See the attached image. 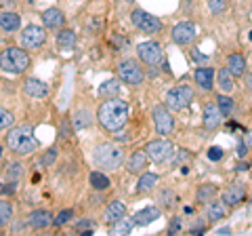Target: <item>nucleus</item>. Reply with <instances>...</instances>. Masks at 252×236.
Masks as SVG:
<instances>
[{
	"label": "nucleus",
	"instance_id": "nucleus-30",
	"mask_svg": "<svg viewBox=\"0 0 252 236\" xmlns=\"http://www.w3.org/2000/svg\"><path fill=\"white\" fill-rule=\"evenodd\" d=\"M89 182H91V186L94 188V190H107V188L112 186V182H109V177H107V175H103V173H99V171H93V173H91Z\"/></svg>",
	"mask_w": 252,
	"mask_h": 236
},
{
	"label": "nucleus",
	"instance_id": "nucleus-44",
	"mask_svg": "<svg viewBox=\"0 0 252 236\" xmlns=\"http://www.w3.org/2000/svg\"><path fill=\"white\" fill-rule=\"evenodd\" d=\"M53 160H55V150H49V152H46V156L42 158V164H51Z\"/></svg>",
	"mask_w": 252,
	"mask_h": 236
},
{
	"label": "nucleus",
	"instance_id": "nucleus-28",
	"mask_svg": "<svg viewBox=\"0 0 252 236\" xmlns=\"http://www.w3.org/2000/svg\"><path fill=\"white\" fill-rule=\"evenodd\" d=\"M217 82H219V89L223 91V93H229V91H233V76H231V72L227 68H223V70H219V74H217Z\"/></svg>",
	"mask_w": 252,
	"mask_h": 236
},
{
	"label": "nucleus",
	"instance_id": "nucleus-16",
	"mask_svg": "<svg viewBox=\"0 0 252 236\" xmlns=\"http://www.w3.org/2000/svg\"><path fill=\"white\" fill-rule=\"evenodd\" d=\"M42 23H44V28L61 30L65 26V15H63V11L57 9V6H51V9H46L42 13Z\"/></svg>",
	"mask_w": 252,
	"mask_h": 236
},
{
	"label": "nucleus",
	"instance_id": "nucleus-42",
	"mask_svg": "<svg viewBox=\"0 0 252 236\" xmlns=\"http://www.w3.org/2000/svg\"><path fill=\"white\" fill-rule=\"evenodd\" d=\"M181 230V219L177 217V219H172L170 222V228H168V234H175V232H179Z\"/></svg>",
	"mask_w": 252,
	"mask_h": 236
},
{
	"label": "nucleus",
	"instance_id": "nucleus-40",
	"mask_svg": "<svg viewBox=\"0 0 252 236\" xmlns=\"http://www.w3.org/2000/svg\"><path fill=\"white\" fill-rule=\"evenodd\" d=\"M208 158L210 160H220V158H223V150H220V148H210V150H208Z\"/></svg>",
	"mask_w": 252,
	"mask_h": 236
},
{
	"label": "nucleus",
	"instance_id": "nucleus-3",
	"mask_svg": "<svg viewBox=\"0 0 252 236\" xmlns=\"http://www.w3.org/2000/svg\"><path fill=\"white\" fill-rule=\"evenodd\" d=\"M32 66V59L28 51L19 49V46H9L0 53V68L6 74H23Z\"/></svg>",
	"mask_w": 252,
	"mask_h": 236
},
{
	"label": "nucleus",
	"instance_id": "nucleus-23",
	"mask_svg": "<svg viewBox=\"0 0 252 236\" xmlns=\"http://www.w3.org/2000/svg\"><path fill=\"white\" fill-rule=\"evenodd\" d=\"M76 42H78V36H76L74 30L61 28L57 32V46L59 49H74Z\"/></svg>",
	"mask_w": 252,
	"mask_h": 236
},
{
	"label": "nucleus",
	"instance_id": "nucleus-48",
	"mask_svg": "<svg viewBox=\"0 0 252 236\" xmlns=\"http://www.w3.org/2000/svg\"><path fill=\"white\" fill-rule=\"evenodd\" d=\"M246 169H248L246 162H238V171H246Z\"/></svg>",
	"mask_w": 252,
	"mask_h": 236
},
{
	"label": "nucleus",
	"instance_id": "nucleus-33",
	"mask_svg": "<svg viewBox=\"0 0 252 236\" xmlns=\"http://www.w3.org/2000/svg\"><path fill=\"white\" fill-rule=\"evenodd\" d=\"M217 106H219V110H220V114L223 116H229L233 112V99L229 95H225V93L217 97Z\"/></svg>",
	"mask_w": 252,
	"mask_h": 236
},
{
	"label": "nucleus",
	"instance_id": "nucleus-21",
	"mask_svg": "<svg viewBox=\"0 0 252 236\" xmlns=\"http://www.w3.org/2000/svg\"><path fill=\"white\" fill-rule=\"evenodd\" d=\"M124 213H126V207H124V202L120 200H114V202H109L107 204V209H105V222L107 224H118L120 219H124Z\"/></svg>",
	"mask_w": 252,
	"mask_h": 236
},
{
	"label": "nucleus",
	"instance_id": "nucleus-25",
	"mask_svg": "<svg viewBox=\"0 0 252 236\" xmlns=\"http://www.w3.org/2000/svg\"><path fill=\"white\" fill-rule=\"evenodd\" d=\"M217 186H212V184H204L198 188V194H195V200H198L200 204H208L210 200H215V196H217Z\"/></svg>",
	"mask_w": 252,
	"mask_h": 236
},
{
	"label": "nucleus",
	"instance_id": "nucleus-50",
	"mask_svg": "<svg viewBox=\"0 0 252 236\" xmlns=\"http://www.w3.org/2000/svg\"><path fill=\"white\" fill-rule=\"evenodd\" d=\"M250 40H252V32H250Z\"/></svg>",
	"mask_w": 252,
	"mask_h": 236
},
{
	"label": "nucleus",
	"instance_id": "nucleus-38",
	"mask_svg": "<svg viewBox=\"0 0 252 236\" xmlns=\"http://www.w3.org/2000/svg\"><path fill=\"white\" fill-rule=\"evenodd\" d=\"M19 175H21V164H19V162H15V164H11V167L6 169V177L17 179Z\"/></svg>",
	"mask_w": 252,
	"mask_h": 236
},
{
	"label": "nucleus",
	"instance_id": "nucleus-15",
	"mask_svg": "<svg viewBox=\"0 0 252 236\" xmlns=\"http://www.w3.org/2000/svg\"><path fill=\"white\" fill-rule=\"evenodd\" d=\"M244 198H246V186L240 184V182L231 184L223 192V202L227 204V207H235V204H240Z\"/></svg>",
	"mask_w": 252,
	"mask_h": 236
},
{
	"label": "nucleus",
	"instance_id": "nucleus-37",
	"mask_svg": "<svg viewBox=\"0 0 252 236\" xmlns=\"http://www.w3.org/2000/svg\"><path fill=\"white\" fill-rule=\"evenodd\" d=\"M72 217H74V209H63V211H59L57 217H53V224L55 226H63V224H67Z\"/></svg>",
	"mask_w": 252,
	"mask_h": 236
},
{
	"label": "nucleus",
	"instance_id": "nucleus-14",
	"mask_svg": "<svg viewBox=\"0 0 252 236\" xmlns=\"http://www.w3.org/2000/svg\"><path fill=\"white\" fill-rule=\"evenodd\" d=\"M202 118H204V127L208 131H215L220 127V120H223V114L217 104H206L204 106V112H202Z\"/></svg>",
	"mask_w": 252,
	"mask_h": 236
},
{
	"label": "nucleus",
	"instance_id": "nucleus-31",
	"mask_svg": "<svg viewBox=\"0 0 252 236\" xmlns=\"http://www.w3.org/2000/svg\"><path fill=\"white\" fill-rule=\"evenodd\" d=\"M11 219H13V204H11V200H0V228L9 226Z\"/></svg>",
	"mask_w": 252,
	"mask_h": 236
},
{
	"label": "nucleus",
	"instance_id": "nucleus-47",
	"mask_svg": "<svg viewBox=\"0 0 252 236\" xmlns=\"http://www.w3.org/2000/svg\"><path fill=\"white\" fill-rule=\"evenodd\" d=\"M246 146L252 148V131H248V135H246Z\"/></svg>",
	"mask_w": 252,
	"mask_h": 236
},
{
	"label": "nucleus",
	"instance_id": "nucleus-17",
	"mask_svg": "<svg viewBox=\"0 0 252 236\" xmlns=\"http://www.w3.org/2000/svg\"><path fill=\"white\" fill-rule=\"evenodd\" d=\"M28 224L34 228V230H44V228H49L53 224V215L46 209H36L30 213Z\"/></svg>",
	"mask_w": 252,
	"mask_h": 236
},
{
	"label": "nucleus",
	"instance_id": "nucleus-26",
	"mask_svg": "<svg viewBox=\"0 0 252 236\" xmlns=\"http://www.w3.org/2000/svg\"><path fill=\"white\" fill-rule=\"evenodd\" d=\"M158 217H160V211H158L156 207H147V209L139 211V213L135 215V224L137 226H147V224L156 222Z\"/></svg>",
	"mask_w": 252,
	"mask_h": 236
},
{
	"label": "nucleus",
	"instance_id": "nucleus-2",
	"mask_svg": "<svg viewBox=\"0 0 252 236\" xmlns=\"http://www.w3.org/2000/svg\"><path fill=\"white\" fill-rule=\"evenodd\" d=\"M4 144L11 152L19 154V156H28V154H34L36 152V139H34V133H32L30 124H19V127H11L9 133L4 137Z\"/></svg>",
	"mask_w": 252,
	"mask_h": 236
},
{
	"label": "nucleus",
	"instance_id": "nucleus-39",
	"mask_svg": "<svg viewBox=\"0 0 252 236\" xmlns=\"http://www.w3.org/2000/svg\"><path fill=\"white\" fill-rule=\"evenodd\" d=\"M76 230H82V232H89V230H93L94 228V224L91 222V219H82V222H76Z\"/></svg>",
	"mask_w": 252,
	"mask_h": 236
},
{
	"label": "nucleus",
	"instance_id": "nucleus-12",
	"mask_svg": "<svg viewBox=\"0 0 252 236\" xmlns=\"http://www.w3.org/2000/svg\"><path fill=\"white\" fill-rule=\"evenodd\" d=\"M170 34H172V40L177 44H189L195 38V34H198V30H195V26L191 21H181L172 28Z\"/></svg>",
	"mask_w": 252,
	"mask_h": 236
},
{
	"label": "nucleus",
	"instance_id": "nucleus-43",
	"mask_svg": "<svg viewBox=\"0 0 252 236\" xmlns=\"http://www.w3.org/2000/svg\"><path fill=\"white\" fill-rule=\"evenodd\" d=\"M61 135H63V137H69V135H72V127H69L67 120H63V124H61Z\"/></svg>",
	"mask_w": 252,
	"mask_h": 236
},
{
	"label": "nucleus",
	"instance_id": "nucleus-34",
	"mask_svg": "<svg viewBox=\"0 0 252 236\" xmlns=\"http://www.w3.org/2000/svg\"><path fill=\"white\" fill-rule=\"evenodd\" d=\"M13 122H15V116L9 112V110L0 108V131L11 129V127H13Z\"/></svg>",
	"mask_w": 252,
	"mask_h": 236
},
{
	"label": "nucleus",
	"instance_id": "nucleus-19",
	"mask_svg": "<svg viewBox=\"0 0 252 236\" xmlns=\"http://www.w3.org/2000/svg\"><path fill=\"white\" fill-rule=\"evenodd\" d=\"M145 167H147V152L145 150H137L128 158V162H126L128 173H135V175H141V173L145 171Z\"/></svg>",
	"mask_w": 252,
	"mask_h": 236
},
{
	"label": "nucleus",
	"instance_id": "nucleus-8",
	"mask_svg": "<svg viewBox=\"0 0 252 236\" xmlns=\"http://www.w3.org/2000/svg\"><path fill=\"white\" fill-rule=\"evenodd\" d=\"M19 38H21V46L26 51H38L46 42V32H44L42 26H34V23H30V26L23 28V32H21Z\"/></svg>",
	"mask_w": 252,
	"mask_h": 236
},
{
	"label": "nucleus",
	"instance_id": "nucleus-24",
	"mask_svg": "<svg viewBox=\"0 0 252 236\" xmlns=\"http://www.w3.org/2000/svg\"><path fill=\"white\" fill-rule=\"evenodd\" d=\"M227 215V204L223 200H215V202H208V209H206V217L210 222H219Z\"/></svg>",
	"mask_w": 252,
	"mask_h": 236
},
{
	"label": "nucleus",
	"instance_id": "nucleus-20",
	"mask_svg": "<svg viewBox=\"0 0 252 236\" xmlns=\"http://www.w3.org/2000/svg\"><path fill=\"white\" fill-rule=\"evenodd\" d=\"M21 28V17L13 11H2L0 13V30L4 32H17Z\"/></svg>",
	"mask_w": 252,
	"mask_h": 236
},
{
	"label": "nucleus",
	"instance_id": "nucleus-11",
	"mask_svg": "<svg viewBox=\"0 0 252 236\" xmlns=\"http://www.w3.org/2000/svg\"><path fill=\"white\" fill-rule=\"evenodd\" d=\"M154 124H156V131L160 133V135H170L172 131H175V118L170 116V110L164 108V106H156L154 108Z\"/></svg>",
	"mask_w": 252,
	"mask_h": 236
},
{
	"label": "nucleus",
	"instance_id": "nucleus-6",
	"mask_svg": "<svg viewBox=\"0 0 252 236\" xmlns=\"http://www.w3.org/2000/svg\"><path fill=\"white\" fill-rule=\"evenodd\" d=\"M193 99V91L185 84L172 86V89L166 93V108L170 112H179V110H185Z\"/></svg>",
	"mask_w": 252,
	"mask_h": 236
},
{
	"label": "nucleus",
	"instance_id": "nucleus-29",
	"mask_svg": "<svg viewBox=\"0 0 252 236\" xmlns=\"http://www.w3.org/2000/svg\"><path fill=\"white\" fill-rule=\"evenodd\" d=\"M158 184V175L156 173H141V177H139V182H137V190L139 192H149V190H154Z\"/></svg>",
	"mask_w": 252,
	"mask_h": 236
},
{
	"label": "nucleus",
	"instance_id": "nucleus-45",
	"mask_svg": "<svg viewBox=\"0 0 252 236\" xmlns=\"http://www.w3.org/2000/svg\"><path fill=\"white\" fill-rule=\"evenodd\" d=\"M246 152H248V146L246 144H240L238 146V156H246Z\"/></svg>",
	"mask_w": 252,
	"mask_h": 236
},
{
	"label": "nucleus",
	"instance_id": "nucleus-52",
	"mask_svg": "<svg viewBox=\"0 0 252 236\" xmlns=\"http://www.w3.org/2000/svg\"><path fill=\"white\" fill-rule=\"evenodd\" d=\"M126 2H132V0H126Z\"/></svg>",
	"mask_w": 252,
	"mask_h": 236
},
{
	"label": "nucleus",
	"instance_id": "nucleus-32",
	"mask_svg": "<svg viewBox=\"0 0 252 236\" xmlns=\"http://www.w3.org/2000/svg\"><path fill=\"white\" fill-rule=\"evenodd\" d=\"M118 91H120V82L118 80H105L103 84L99 86V95L101 97H116L118 95Z\"/></svg>",
	"mask_w": 252,
	"mask_h": 236
},
{
	"label": "nucleus",
	"instance_id": "nucleus-10",
	"mask_svg": "<svg viewBox=\"0 0 252 236\" xmlns=\"http://www.w3.org/2000/svg\"><path fill=\"white\" fill-rule=\"evenodd\" d=\"M137 55L139 59L147 66H158L164 59V46L156 40H145L137 46Z\"/></svg>",
	"mask_w": 252,
	"mask_h": 236
},
{
	"label": "nucleus",
	"instance_id": "nucleus-22",
	"mask_svg": "<svg viewBox=\"0 0 252 236\" xmlns=\"http://www.w3.org/2000/svg\"><path fill=\"white\" fill-rule=\"evenodd\" d=\"M227 70L231 72V76H244V72H246V59H244V55L231 53L227 57Z\"/></svg>",
	"mask_w": 252,
	"mask_h": 236
},
{
	"label": "nucleus",
	"instance_id": "nucleus-36",
	"mask_svg": "<svg viewBox=\"0 0 252 236\" xmlns=\"http://www.w3.org/2000/svg\"><path fill=\"white\" fill-rule=\"evenodd\" d=\"M208 9L212 15H223L227 11V0H208Z\"/></svg>",
	"mask_w": 252,
	"mask_h": 236
},
{
	"label": "nucleus",
	"instance_id": "nucleus-46",
	"mask_svg": "<svg viewBox=\"0 0 252 236\" xmlns=\"http://www.w3.org/2000/svg\"><path fill=\"white\" fill-rule=\"evenodd\" d=\"M246 86L252 91V72H250V74H246Z\"/></svg>",
	"mask_w": 252,
	"mask_h": 236
},
{
	"label": "nucleus",
	"instance_id": "nucleus-4",
	"mask_svg": "<svg viewBox=\"0 0 252 236\" xmlns=\"http://www.w3.org/2000/svg\"><path fill=\"white\" fill-rule=\"evenodd\" d=\"M94 162L99 164V167L103 169H118L124 160V152L120 150V146L116 144H101L97 146V150H94Z\"/></svg>",
	"mask_w": 252,
	"mask_h": 236
},
{
	"label": "nucleus",
	"instance_id": "nucleus-35",
	"mask_svg": "<svg viewBox=\"0 0 252 236\" xmlns=\"http://www.w3.org/2000/svg\"><path fill=\"white\" fill-rule=\"evenodd\" d=\"M158 200H160V204H162V207L170 209L172 204H175L177 196H175V192H170V190H162L160 194H158Z\"/></svg>",
	"mask_w": 252,
	"mask_h": 236
},
{
	"label": "nucleus",
	"instance_id": "nucleus-13",
	"mask_svg": "<svg viewBox=\"0 0 252 236\" xmlns=\"http://www.w3.org/2000/svg\"><path fill=\"white\" fill-rule=\"evenodd\" d=\"M23 91H26V95L32 97V99H44V97H49V84L42 82L40 78H28L26 84H23Z\"/></svg>",
	"mask_w": 252,
	"mask_h": 236
},
{
	"label": "nucleus",
	"instance_id": "nucleus-1",
	"mask_svg": "<svg viewBox=\"0 0 252 236\" xmlns=\"http://www.w3.org/2000/svg\"><path fill=\"white\" fill-rule=\"evenodd\" d=\"M128 116H130V106L124 99H118V97L105 99L97 110V118H99L101 127L109 133L120 131L128 122Z\"/></svg>",
	"mask_w": 252,
	"mask_h": 236
},
{
	"label": "nucleus",
	"instance_id": "nucleus-51",
	"mask_svg": "<svg viewBox=\"0 0 252 236\" xmlns=\"http://www.w3.org/2000/svg\"><path fill=\"white\" fill-rule=\"evenodd\" d=\"M0 154H2V148H0Z\"/></svg>",
	"mask_w": 252,
	"mask_h": 236
},
{
	"label": "nucleus",
	"instance_id": "nucleus-5",
	"mask_svg": "<svg viewBox=\"0 0 252 236\" xmlns=\"http://www.w3.org/2000/svg\"><path fill=\"white\" fill-rule=\"evenodd\" d=\"M116 72H118V78H120L122 82L126 84H141L145 80V72H143V68L139 66V61L135 59H124L118 64L116 68Z\"/></svg>",
	"mask_w": 252,
	"mask_h": 236
},
{
	"label": "nucleus",
	"instance_id": "nucleus-41",
	"mask_svg": "<svg viewBox=\"0 0 252 236\" xmlns=\"http://www.w3.org/2000/svg\"><path fill=\"white\" fill-rule=\"evenodd\" d=\"M128 230H130V226L124 224V219H120V222H118V226L114 228L112 232H114V234H120V232H128Z\"/></svg>",
	"mask_w": 252,
	"mask_h": 236
},
{
	"label": "nucleus",
	"instance_id": "nucleus-18",
	"mask_svg": "<svg viewBox=\"0 0 252 236\" xmlns=\"http://www.w3.org/2000/svg\"><path fill=\"white\" fill-rule=\"evenodd\" d=\"M193 78H195V84L204 91H210L215 86V70L212 68H198L193 72Z\"/></svg>",
	"mask_w": 252,
	"mask_h": 236
},
{
	"label": "nucleus",
	"instance_id": "nucleus-7",
	"mask_svg": "<svg viewBox=\"0 0 252 236\" xmlns=\"http://www.w3.org/2000/svg\"><path fill=\"white\" fill-rule=\"evenodd\" d=\"M130 19H132V23H135V28L141 30L143 34H160L162 28H164V23L160 19L154 17V15H149L143 9H135V11H132Z\"/></svg>",
	"mask_w": 252,
	"mask_h": 236
},
{
	"label": "nucleus",
	"instance_id": "nucleus-49",
	"mask_svg": "<svg viewBox=\"0 0 252 236\" xmlns=\"http://www.w3.org/2000/svg\"><path fill=\"white\" fill-rule=\"evenodd\" d=\"M217 234H229V228H220V230Z\"/></svg>",
	"mask_w": 252,
	"mask_h": 236
},
{
	"label": "nucleus",
	"instance_id": "nucleus-27",
	"mask_svg": "<svg viewBox=\"0 0 252 236\" xmlns=\"http://www.w3.org/2000/svg\"><path fill=\"white\" fill-rule=\"evenodd\" d=\"M93 122V116H91V112L89 110H76V114H74V118H72V127L76 129V131H80V129H86L89 124Z\"/></svg>",
	"mask_w": 252,
	"mask_h": 236
},
{
	"label": "nucleus",
	"instance_id": "nucleus-9",
	"mask_svg": "<svg viewBox=\"0 0 252 236\" xmlns=\"http://www.w3.org/2000/svg\"><path fill=\"white\" fill-rule=\"evenodd\" d=\"M145 152H147V158H152L154 162H166L172 154H175V146L170 144L168 139H154L149 141V144L145 146Z\"/></svg>",
	"mask_w": 252,
	"mask_h": 236
}]
</instances>
